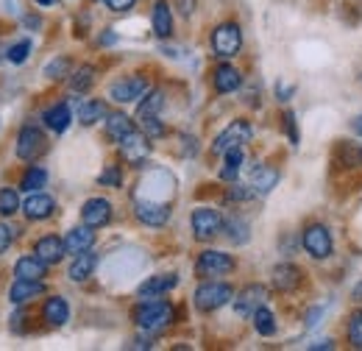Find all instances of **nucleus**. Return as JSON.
<instances>
[{"instance_id": "obj_10", "label": "nucleus", "mask_w": 362, "mask_h": 351, "mask_svg": "<svg viewBox=\"0 0 362 351\" xmlns=\"http://www.w3.org/2000/svg\"><path fill=\"white\" fill-rule=\"evenodd\" d=\"M120 156L129 162V165H134V168H139L148 156H151V137H145L142 132H132V134H126L120 142Z\"/></svg>"}, {"instance_id": "obj_19", "label": "nucleus", "mask_w": 362, "mask_h": 351, "mask_svg": "<svg viewBox=\"0 0 362 351\" xmlns=\"http://www.w3.org/2000/svg\"><path fill=\"white\" fill-rule=\"evenodd\" d=\"M301 270L296 267V265L290 263H281L273 267V287L279 290V293H293V290H298L301 287Z\"/></svg>"}, {"instance_id": "obj_4", "label": "nucleus", "mask_w": 362, "mask_h": 351, "mask_svg": "<svg viewBox=\"0 0 362 351\" xmlns=\"http://www.w3.org/2000/svg\"><path fill=\"white\" fill-rule=\"evenodd\" d=\"M237 267L234 263V257L226 254V251H215V248H206V251H201L198 254V260H195V273L201 276V279H212V276H226Z\"/></svg>"}, {"instance_id": "obj_27", "label": "nucleus", "mask_w": 362, "mask_h": 351, "mask_svg": "<svg viewBox=\"0 0 362 351\" xmlns=\"http://www.w3.org/2000/svg\"><path fill=\"white\" fill-rule=\"evenodd\" d=\"M276 184H279V171H276V168L259 165V168L254 171V176H251V187H254L257 195H268Z\"/></svg>"}, {"instance_id": "obj_28", "label": "nucleus", "mask_w": 362, "mask_h": 351, "mask_svg": "<svg viewBox=\"0 0 362 351\" xmlns=\"http://www.w3.org/2000/svg\"><path fill=\"white\" fill-rule=\"evenodd\" d=\"M95 67L92 64H81V67H76L73 73H70V89L76 92V95H84V92H90L92 84H95Z\"/></svg>"}, {"instance_id": "obj_41", "label": "nucleus", "mask_w": 362, "mask_h": 351, "mask_svg": "<svg viewBox=\"0 0 362 351\" xmlns=\"http://www.w3.org/2000/svg\"><path fill=\"white\" fill-rule=\"evenodd\" d=\"M139 126H142V134L145 137H151V139H159V137H165V126H162V120L153 115V117H142L139 120Z\"/></svg>"}, {"instance_id": "obj_18", "label": "nucleus", "mask_w": 362, "mask_h": 351, "mask_svg": "<svg viewBox=\"0 0 362 351\" xmlns=\"http://www.w3.org/2000/svg\"><path fill=\"white\" fill-rule=\"evenodd\" d=\"M92 246H95V229L92 226H76V229H70L67 234H64V248H67V254H84V251H90Z\"/></svg>"}, {"instance_id": "obj_30", "label": "nucleus", "mask_w": 362, "mask_h": 351, "mask_svg": "<svg viewBox=\"0 0 362 351\" xmlns=\"http://www.w3.org/2000/svg\"><path fill=\"white\" fill-rule=\"evenodd\" d=\"M162 106H165V92H159V89L148 92V95L139 100V106H136V120L159 115V109H162Z\"/></svg>"}, {"instance_id": "obj_20", "label": "nucleus", "mask_w": 362, "mask_h": 351, "mask_svg": "<svg viewBox=\"0 0 362 351\" xmlns=\"http://www.w3.org/2000/svg\"><path fill=\"white\" fill-rule=\"evenodd\" d=\"M151 25H153V34H156L159 40H168V37L173 34V11H170V3H168V0H156V3H153Z\"/></svg>"}, {"instance_id": "obj_44", "label": "nucleus", "mask_w": 362, "mask_h": 351, "mask_svg": "<svg viewBox=\"0 0 362 351\" xmlns=\"http://www.w3.org/2000/svg\"><path fill=\"white\" fill-rule=\"evenodd\" d=\"M112 11H129V8H134L136 0H103Z\"/></svg>"}, {"instance_id": "obj_21", "label": "nucleus", "mask_w": 362, "mask_h": 351, "mask_svg": "<svg viewBox=\"0 0 362 351\" xmlns=\"http://www.w3.org/2000/svg\"><path fill=\"white\" fill-rule=\"evenodd\" d=\"M243 84V76H240V70L234 67V64H218L215 67V73H212V87L218 95H228V92H234V89Z\"/></svg>"}, {"instance_id": "obj_31", "label": "nucleus", "mask_w": 362, "mask_h": 351, "mask_svg": "<svg viewBox=\"0 0 362 351\" xmlns=\"http://www.w3.org/2000/svg\"><path fill=\"white\" fill-rule=\"evenodd\" d=\"M226 159H223V168H221V178L223 181H237V176H240V168H243V148H231L223 154Z\"/></svg>"}, {"instance_id": "obj_36", "label": "nucleus", "mask_w": 362, "mask_h": 351, "mask_svg": "<svg viewBox=\"0 0 362 351\" xmlns=\"http://www.w3.org/2000/svg\"><path fill=\"white\" fill-rule=\"evenodd\" d=\"M20 209H23V204H20L17 190H14V187H3V190H0V215H3V218H11V215L20 212Z\"/></svg>"}, {"instance_id": "obj_16", "label": "nucleus", "mask_w": 362, "mask_h": 351, "mask_svg": "<svg viewBox=\"0 0 362 351\" xmlns=\"http://www.w3.org/2000/svg\"><path fill=\"white\" fill-rule=\"evenodd\" d=\"M112 220V204L106 198H90L81 207V223H87L92 229H103Z\"/></svg>"}, {"instance_id": "obj_50", "label": "nucleus", "mask_w": 362, "mask_h": 351, "mask_svg": "<svg viewBox=\"0 0 362 351\" xmlns=\"http://www.w3.org/2000/svg\"><path fill=\"white\" fill-rule=\"evenodd\" d=\"M34 3H37V6H53L56 0H34Z\"/></svg>"}, {"instance_id": "obj_26", "label": "nucleus", "mask_w": 362, "mask_h": 351, "mask_svg": "<svg viewBox=\"0 0 362 351\" xmlns=\"http://www.w3.org/2000/svg\"><path fill=\"white\" fill-rule=\"evenodd\" d=\"M95 265H98V257H95V254H90V251L76 254V260H73L70 270H67L70 282H87L92 273H95Z\"/></svg>"}, {"instance_id": "obj_14", "label": "nucleus", "mask_w": 362, "mask_h": 351, "mask_svg": "<svg viewBox=\"0 0 362 351\" xmlns=\"http://www.w3.org/2000/svg\"><path fill=\"white\" fill-rule=\"evenodd\" d=\"M56 212V201L45 192H28V198L23 201V215L28 220H47Z\"/></svg>"}, {"instance_id": "obj_40", "label": "nucleus", "mask_w": 362, "mask_h": 351, "mask_svg": "<svg viewBox=\"0 0 362 351\" xmlns=\"http://www.w3.org/2000/svg\"><path fill=\"white\" fill-rule=\"evenodd\" d=\"M28 53H31V40H20L17 45H11V47H8V53H6V56H8V62H11V64H23V62L28 59Z\"/></svg>"}, {"instance_id": "obj_2", "label": "nucleus", "mask_w": 362, "mask_h": 351, "mask_svg": "<svg viewBox=\"0 0 362 351\" xmlns=\"http://www.w3.org/2000/svg\"><path fill=\"white\" fill-rule=\"evenodd\" d=\"M231 299H234L231 284H226V282H215V279L201 282L198 290H195V307L201 309V312H215V309L226 307Z\"/></svg>"}, {"instance_id": "obj_24", "label": "nucleus", "mask_w": 362, "mask_h": 351, "mask_svg": "<svg viewBox=\"0 0 362 351\" xmlns=\"http://www.w3.org/2000/svg\"><path fill=\"white\" fill-rule=\"evenodd\" d=\"M42 318H45L47 326H64L70 321V307L62 296H50L42 307Z\"/></svg>"}, {"instance_id": "obj_42", "label": "nucleus", "mask_w": 362, "mask_h": 351, "mask_svg": "<svg viewBox=\"0 0 362 351\" xmlns=\"http://www.w3.org/2000/svg\"><path fill=\"white\" fill-rule=\"evenodd\" d=\"M284 129H287V137L293 145H298V132H296V115L293 112H284Z\"/></svg>"}, {"instance_id": "obj_48", "label": "nucleus", "mask_w": 362, "mask_h": 351, "mask_svg": "<svg viewBox=\"0 0 362 351\" xmlns=\"http://www.w3.org/2000/svg\"><path fill=\"white\" fill-rule=\"evenodd\" d=\"M351 296H354V301H362V282L354 287V293H351Z\"/></svg>"}, {"instance_id": "obj_23", "label": "nucleus", "mask_w": 362, "mask_h": 351, "mask_svg": "<svg viewBox=\"0 0 362 351\" xmlns=\"http://www.w3.org/2000/svg\"><path fill=\"white\" fill-rule=\"evenodd\" d=\"M103 132H106V139L120 142L126 134L134 132V123H132V117H126L123 112H112V115H106V120H103Z\"/></svg>"}, {"instance_id": "obj_11", "label": "nucleus", "mask_w": 362, "mask_h": 351, "mask_svg": "<svg viewBox=\"0 0 362 351\" xmlns=\"http://www.w3.org/2000/svg\"><path fill=\"white\" fill-rule=\"evenodd\" d=\"M265 299H268V290L262 284H245L237 293V299H231V301H234V312L240 318H251L257 309L265 304Z\"/></svg>"}, {"instance_id": "obj_49", "label": "nucleus", "mask_w": 362, "mask_h": 351, "mask_svg": "<svg viewBox=\"0 0 362 351\" xmlns=\"http://www.w3.org/2000/svg\"><path fill=\"white\" fill-rule=\"evenodd\" d=\"M354 132L362 137V117H357V120H354Z\"/></svg>"}, {"instance_id": "obj_7", "label": "nucleus", "mask_w": 362, "mask_h": 351, "mask_svg": "<svg viewBox=\"0 0 362 351\" xmlns=\"http://www.w3.org/2000/svg\"><path fill=\"white\" fill-rule=\"evenodd\" d=\"M240 47H243V31H240L237 23H221L212 31V50H215V56L231 59V56L240 53Z\"/></svg>"}, {"instance_id": "obj_39", "label": "nucleus", "mask_w": 362, "mask_h": 351, "mask_svg": "<svg viewBox=\"0 0 362 351\" xmlns=\"http://www.w3.org/2000/svg\"><path fill=\"white\" fill-rule=\"evenodd\" d=\"M257 192H254V187L251 184H237V181H231V187L226 190V201H251Z\"/></svg>"}, {"instance_id": "obj_29", "label": "nucleus", "mask_w": 362, "mask_h": 351, "mask_svg": "<svg viewBox=\"0 0 362 351\" xmlns=\"http://www.w3.org/2000/svg\"><path fill=\"white\" fill-rule=\"evenodd\" d=\"M109 115V109H106V103L103 100H84L81 103V109H78V120H81V126H95L98 120H103Z\"/></svg>"}, {"instance_id": "obj_3", "label": "nucleus", "mask_w": 362, "mask_h": 351, "mask_svg": "<svg viewBox=\"0 0 362 351\" xmlns=\"http://www.w3.org/2000/svg\"><path fill=\"white\" fill-rule=\"evenodd\" d=\"M47 151V139L40 126L34 123H25L20 134H17V156L23 162H37L42 154Z\"/></svg>"}, {"instance_id": "obj_15", "label": "nucleus", "mask_w": 362, "mask_h": 351, "mask_svg": "<svg viewBox=\"0 0 362 351\" xmlns=\"http://www.w3.org/2000/svg\"><path fill=\"white\" fill-rule=\"evenodd\" d=\"M42 293H45V282L42 279H14V284L8 287V301L20 307V304H25V301H31V299H37Z\"/></svg>"}, {"instance_id": "obj_46", "label": "nucleus", "mask_w": 362, "mask_h": 351, "mask_svg": "<svg viewBox=\"0 0 362 351\" xmlns=\"http://www.w3.org/2000/svg\"><path fill=\"white\" fill-rule=\"evenodd\" d=\"M25 25H28V28H40V25H42V20H40L37 14H28V17H25Z\"/></svg>"}, {"instance_id": "obj_35", "label": "nucleus", "mask_w": 362, "mask_h": 351, "mask_svg": "<svg viewBox=\"0 0 362 351\" xmlns=\"http://www.w3.org/2000/svg\"><path fill=\"white\" fill-rule=\"evenodd\" d=\"M47 184V171L45 168H37V165H31L25 176H23V181H20V187L25 190V192H37V190H42Z\"/></svg>"}, {"instance_id": "obj_38", "label": "nucleus", "mask_w": 362, "mask_h": 351, "mask_svg": "<svg viewBox=\"0 0 362 351\" xmlns=\"http://www.w3.org/2000/svg\"><path fill=\"white\" fill-rule=\"evenodd\" d=\"M349 343L354 349H362V309L349 315Z\"/></svg>"}, {"instance_id": "obj_33", "label": "nucleus", "mask_w": 362, "mask_h": 351, "mask_svg": "<svg viewBox=\"0 0 362 351\" xmlns=\"http://www.w3.org/2000/svg\"><path fill=\"white\" fill-rule=\"evenodd\" d=\"M223 229L228 231V240H231L234 246H245V243H248V237H251V234H248V220L237 218V215H234V218H228L226 223H223Z\"/></svg>"}, {"instance_id": "obj_13", "label": "nucleus", "mask_w": 362, "mask_h": 351, "mask_svg": "<svg viewBox=\"0 0 362 351\" xmlns=\"http://www.w3.org/2000/svg\"><path fill=\"white\" fill-rule=\"evenodd\" d=\"M134 215L139 223L159 229V226H165L170 220V207L168 204H156V201H136Z\"/></svg>"}, {"instance_id": "obj_12", "label": "nucleus", "mask_w": 362, "mask_h": 351, "mask_svg": "<svg viewBox=\"0 0 362 351\" xmlns=\"http://www.w3.org/2000/svg\"><path fill=\"white\" fill-rule=\"evenodd\" d=\"M179 284V276L176 273H156V276H148L142 284H139V299H162L165 293H170L173 287Z\"/></svg>"}, {"instance_id": "obj_17", "label": "nucleus", "mask_w": 362, "mask_h": 351, "mask_svg": "<svg viewBox=\"0 0 362 351\" xmlns=\"http://www.w3.org/2000/svg\"><path fill=\"white\" fill-rule=\"evenodd\" d=\"M34 254H37L40 260H45L47 265H59L64 260L67 248H64V240H62V237L45 234V237H40V240L34 243Z\"/></svg>"}, {"instance_id": "obj_45", "label": "nucleus", "mask_w": 362, "mask_h": 351, "mask_svg": "<svg viewBox=\"0 0 362 351\" xmlns=\"http://www.w3.org/2000/svg\"><path fill=\"white\" fill-rule=\"evenodd\" d=\"M179 11L184 17H189L195 11V0H179Z\"/></svg>"}, {"instance_id": "obj_22", "label": "nucleus", "mask_w": 362, "mask_h": 351, "mask_svg": "<svg viewBox=\"0 0 362 351\" xmlns=\"http://www.w3.org/2000/svg\"><path fill=\"white\" fill-rule=\"evenodd\" d=\"M14 276L17 279H45L47 276V263L40 260L37 254H25L14 263Z\"/></svg>"}, {"instance_id": "obj_34", "label": "nucleus", "mask_w": 362, "mask_h": 351, "mask_svg": "<svg viewBox=\"0 0 362 351\" xmlns=\"http://www.w3.org/2000/svg\"><path fill=\"white\" fill-rule=\"evenodd\" d=\"M251 318H254V329H257L262 338H273V335H276V318H273V312L265 307V304L257 309Z\"/></svg>"}, {"instance_id": "obj_32", "label": "nucleus", "mask_w": 362, "mask_h": 351, "mask_svg": "<svg viewBox=\"0 0 362 351\" xmlns=\"http://www.w3.org/2000/svg\"><path fill=\"white\" fill-rule=\"evenodd\" d=\"M73 73V62H70V56H56L53 62H47L45 70H42V76L50 79V81H62V79H67Z\"/></svg>"}, {"instance_id": "obj_43", "label": "nucleus", "mask_w": 362, "mask_h": 351, "mask_svg": "<svg viewBox=\"0 0 362 351\" xmlns=\"http://www.w3.org/2000/svg\"><path fill=\"white\" fill-rule=\"evenodd\" d=\"M11 240H14V234H11V229H8L6 223H0V254H3V251H8V246H11Z\"/></svg>"}, {"instance_id": "obj_1", "label": "nucleus", "mask_w": 362, "mask_h": 351, "mask_svg": "<svg viewBox=\"0 0 362 351\" xmlns=\"http://www.w3.org/2000/svg\"><path fill=\"white\" fill-rule=\"evenodd\" d=\"M134 323L142 332L156 335L173 323V304H168L162 299H142L134 309Z\"/></svg>"}, {"instance_id": "obj_25", "label": "nucleus", "mask_w": 362, "mask_h": 351, "mask_svg": "<svg viewBox=\"0 0 362 351\" xmlns=\"http://www.w3.org/2000/svg\"><path fill=\"white\" fill-rule=\"evenodd\" d=\"M42 120H45V126L53 134H62V132H67V126H70V120H73V112H70L67 103H56V106H50L45 115H42Z\"/></svg>"}, {"instance_id": "obj_6", "label": "nucleus", "mask_w": 362, "mask_h": 351, "mask_svg": "<svg viewBox=\"0 0 362 351\" xmlns=\"http://www.w3.org/2000/svg\"><path fill=\"white\" fill-rule=\"evenodd\" d=\"M251 134H254V129H251L248 120H231L226 129L215 137L212 154H221V156H223L231 148H243L245 142H251Z\"/></svg>"}, {"instance_id": "obj_37", "label": "nucleus", "mask_w": 362, "mask_h": 351, "mask_svg": "<svg viewBox=\"0 0 362 351\" xmlns=\"http://www.w3.org/2000/svg\"><path fill=\"white\" fill-rule=\"evenodd\" d=\"M98 184H103V187H112V190H120V184H123V173H120V165H106L100 176H98Z\"/></svg>"}, {"instance_id": "obj_47", "label": "nucleus", "mask_w": 362, "mask_h": 351, "mask_svg": "<svg viewBox=\"0 0 362 351\" xmlns=\"http://www.w3.org/2000/svg\"><path fill=\"white\" fill-rule=\"evenodd\" d=\"M310 349H332V340H317V343H313V346H310Z\"/></svg>"}, {"instance_id": "obj_5", "label": "nucleus", "mask_w": 362, "mask_h": 351, "mask_svg": "<svg viewBox=\"0 0 362 351\" xmlns=\"http://www.w3.org/2000/svg\"><path fill=\"white\" fill-rule=\"evenodd\" d=\"M192 237L195 240H201V243H206V240H212V237H218L221 231H223V215L218 212V209H212V207H198L195 212H192Z\"/></svg>"}, {"instance_id": "obj_8", "label": "nucleus", "mask_w": 362, "mask_h": 351, "mask_svg": "<svg viewBox=\"0 0 362 351\" xmlns=\"http://www.w3.org/2000/svg\"><path fill=\"white\" fill-rule=\"evenodd\" d=\"M148 92H151V84L145 76H126L109 87V98L115 103H134L139 98H145Z\"/></svg>"}, {"instance_id": "obj_9", "label": "nucleus", "mask_w": 362, "mask_h": 351, "mask_svg": "<svg viewBox=\"0 0 362 351\" xmlns=\"http://www.w3.org/2000/svg\"><path fill=\"white\" fill-rule=\"evenodd\" d=\"M301 246L307 248V254H310L313 260H326V257H332V234H329V229H326L323 223H313V226L304 229Z\"/></svg>"}]
</instances>
